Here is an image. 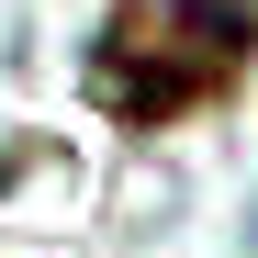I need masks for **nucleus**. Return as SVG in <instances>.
Returning a JSON list of instances; mask_svg holds the SVG:
<instances>
[{
  "label": "nucleus",
  "mask_w": 258,
  "mask_h": 258,
  "mask_svg": "<svg viewBox=\"0 0 258 258\" xmlns=\"http://www.w3.org/2000/svg\"><path fill=\"white\" fill-rule=\"evenodd\" d=\"M247 45H258V0H123L112 45L90 56V90L123 123H168L213 79H236Z\"/></svg>",
  "instance_id": "obj_1"
}]
</instances>
